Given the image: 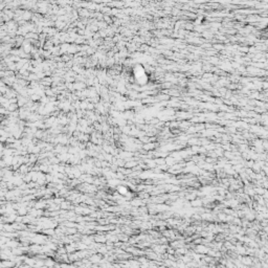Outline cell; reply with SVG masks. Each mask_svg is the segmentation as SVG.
<instances>
[]
</instances>
